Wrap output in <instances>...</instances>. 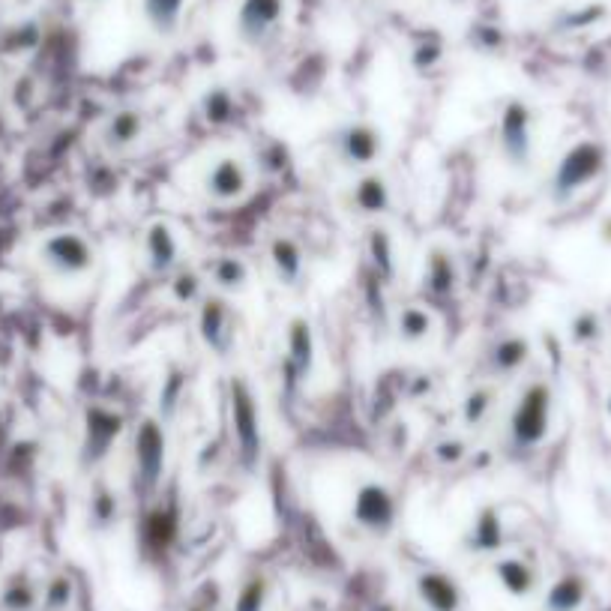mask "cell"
I'll list each match as a JSON object with an SVG mask.
<instances>
[{
  "label": "cell",
  "instance_id": "19",
  "mask_svg": "<svg viewBox=\"0 0 611 611\" xmlns=\"http://www.w3.org/2000/svg\"><path fill=\"white\" fill-rule=\"evenodd\" d=\"M495 579L510 597H531L537 591V570L522 558H501L495 561Z\"/></svg>",
  "mask_w": 611,
  "mask_h": 611
},
{
  "label": "cell",
  "instance_id": "35",
  "mask_svg": "<svg viewBox=\"0 0 611 611\" xmlns=\"http://www.w3.org/2000/svg\"><path fill=\"white\" fill-rule=\"evenodd\" d=\"M492 402H495V393L489 387H477L474 393H468L465 405H462V420L465 426H483V420L489 417L492 411Z\"/></svg>",
  "mask_w": 611,
  "mask_h": 611
},
{
  "label": "cell",
  "instance_id": "32",
  "mask_svg": "<svg viewBox=\"0 0 611 611\" xmlns=\"http://www.w3.org/2000/svg\"><path fill=\"white\" fill-rule=\"evenodd\" d=\"M183 0H144V15L159 33H171L180 21Z\"/></svg>",
  "mask_w": 611,
  "mask_h": 611
},
{
  "label": "cell",
  "instance_id": "3",
  "mask_svg": "<svg viewBox=\"0 0 611 611\" xmlns=\"http://www.w3.org/2000/svg\"><path fill=\"white\" fill-rule=\"evenodd\" d=\"M606 168V150L597 141H582L573 150L564 153V159L555 168L552 192L558 201L573 198L579 189H585L591 180H597Z\"/></svg>",
  "mask_w": 611,
  "mask_h": 611
},
{
  "label": "cell",
  "instance_id": "14",
  "mask_svg": "<svg viewBox=\"0 0 611 611\" xmlns=\"http://www.w3.org/2000/svg\"><path fill=\"white\" fill-rule=\"evenodd\" d=\"M282 9H285L282 0H243L240 15H237L240 36L246 42H252V45L264 42L276 30V24L282 18Z\"/></svg>",
  "mask_w": 611,
  "mask_h": 611
},
{
  "label": "cell",
  "instance_id": "15",
  "mask_svg": "<svg viewBox=\"0 0 611 611\" xmlns=\"http://www.w3.org/2000/svg\"><path fill=\"white\" fill-rule=\"evenodd\" d=\"M144 252L147 264L156 276H168L180 267V246L168 222H153L144 234Z\"/></svg>",
  "mask_w": 611,
  "mask_h": 611
},
{
  "label": "cell",
  "instance_id": "16",
  "mask_svg": "<svg viewBox=\"0 0 611 611\" xmlns=\"http://www.w3.org/2000/svg\"><path fill=\"white\" fill-rule=\"evenodd\" d=\"M423 288L429 291V297L435 300H447L456 294L459 288V270L450 252L444 249H432L426 258V270H423Z\"/></svg>",
  "mask_w": 611,
  "mask_h": 611
},
{
  "label": "cell",
  "instance_id": "37",
  "mask_svg": "<svg viewBox=\"0 0 611 611\" xmlns=\"http://www.w3.org/2000/svg\"><path fill=\"white\" fill-rule=\"evenodd\" d=\"M600 336V318L594 312H582L576 321H573V339L579 345H588Z\"/></svg>",
  "mask_w": 611,
  "mask_h": 611
},
{
  "label": "cell",
  "instance_id": "38",
  "mask_svg": "<svg viewBox=\"0 0 611 611\" xmlns=\"http://www.w3.org/2000/svg\"><path fill=\"white\" fill-rule=\"evenodd\" d=\"M435 459H438L441 465H456V462L465 459V444H462V441H441V444L435 447Z\"/></svg>",
  "mask_w": 611,
  "mask_h": 611
},
{
  "label": "cell",
  "instance_id": "28",
  "mask_svg": "<svg viewBox=\"0 0 611 611\" xmlns=\"http://www.w3.org/2000/svg\"><path fill=\"white\" fill-rule=\"evenodd\" d=\"M201 114L210 126H225L234 120L237 114V102L225 87H213L204 99H201Z\"/></svg>",
  "mask_w": 611,
  "mask_h": 611
},
{
  "label": "cell",
  "instance_id": "39",
  "mask_svg": "<svg viewBox=\"0 0 611 611\" xmlns=\"http://www.w3.org/2000/svg\"><path fill=\"white\" fill-rule=\"evenodd\" d=\"M186 611H213V606H207V603H204V600L198 597V600H195V603H192V606H189Z\"/></svg>",
  "mask_w": 611,
  "mask_h": 611
},
{
  "label": "cell",
  "instance_id": "22",
  "mask_svg": "<svg viewBox=\"0 0 611 611\" xmlns=\"http://www.w3.org/2000/svg\"><path fill=\"white\" fill-rule=\"evenodd\" d=\"M270 264H273L276 279L288 288L297 285L303 276V252L291 237H276L270 243Z\"/></svg>",
  "mask_w": 611,
  "mask_h": 611
},
{
  "label": "cell",
  "instance_id": "2",
  "mask_svg": "<svg viewBox=\"0 0 611 611\" xmlns=\"http://www.w3.org/2000/svg\"><path fill=\"white\" fill-rule=\"evenodd\" d=\"M228 414H231V432L237 441V456L243 471H255L261 462V414H258V402L249 390V384L243 378H234L228 384Z\"/></svg>",
  "mask_w": 611,
  "mask_h": 611
},
{
  "label": "cell",
  "instance_id": "12",
  "mask_svg": "<svg viewBox=\"0 0 611 611\" xmlns=\"http://www.w3.org/2000/svg\"><path fill=\"white\" fill-rule=\"evenodd\" d=\"M417 600L426 606V611H462L465 609V594L462 585L444 573V570H423L414 582Z\"/></svg>",
  "mask_w": 611,
  "mask_h": 611
},
{
  "label": "cell",
  "instance_id": "25",
  "mask_svg": "<svg viewBox=\"0 0 611 611\" xmlns=\"http://www.w3.org/2000/svg\"><path fill=\"white\" fill-rule=\"evenodd\" d=\"M117 516H120V504H117V495L108 489V486H96L93 495H90V504H87V519L96 531H108L117 525Z\"/></svg>",
  "mask_w": 611,
  "mask_h": 611
},
{
  "label": "cell",
  "instance_id": "6",
  "mask_svg": "<svg viewBox=\"0 0 611 611\" xmlns=\"http://www.w3.org/2000/svg\"><path fill=\"white\" fill-rule=\"evenodd\" d=\"M39 258L54 276L72 279V276H84L93 267V246L75 231H57L42 240Z\"/></svg>",
  "mask_w": 611,
  "mask_h": 611
},
{
  "label": "cell",
  "instance_id": "21",
  "mask_svg": "<svg viewBox=\"0 0 611 611\" xmlns=\"http://www.w3.org/2000/svg\"><path fill=\"white\" fill-rule=\"evenodd\" d=\"M42 591L30 579V573H12L0 588V609L3 611H36Z\"/></svg>",
  "mask_w": 611,
  "mask_h": 611
},
{
  "label": "cell",
  "instance_id": "13",
  "mask_svg": "<svg viewBox=\"0 0 611 611\" xmlns=\"http://www.w3.org/2000/svg\"><path fill=\"white\" fill-rule=\"evenodd\" d=\"M249 189V174L234 156H222L213 162V168L204 174V192L213 201H237Z\"/></svg>",
  "mask_w": 611,
  "mask_h": 611
},
{
  "label": "cell",
  "instance_id": "23",
  "mask_svg": "<svg viewBox=\"0 0 611 611\" xmlns=\"http://www.w3.org/2000/svg\"><path fill=\"white\" fill-rule=\"evenodd\" d=\"M585 600H588V582H585V576L567 573V576H561V579L549 588L543 606H546V611H579L585 606Z\"/></svg>",
  "mask_w": 611,
  "mask_h": 611
},
{
  "label": "cell",
  "instance_id": "33",
  "mask_svg": "<svg viewBox=\"0 0 611 611\" xmlns=\"http://www.w3.org/2000/svg\"><path fill=\"white\" fill-rule=\"evenodd\" d=\"M183 393H186V375L180 369H171L168 378L162 381V390H159V414L162 420H171L183 402Z\"/></svg>",
  "mask_w": 611,
  "mask_h": 611
},
{
  "label": "cell",
  "instance_id": "27",
  "mask_svg": "<svg viewBox=\"0 0 611 611\" xmlns=\"http://www.w3.org/2000/svg\"><path fill=\"white\" fill-rule=\"evenodd\" d=\"M75 603V582L66 573H57L45 582L42 588V600L39 609L42 611H69Z\"/></svg>",
  "mask_w": 611,
  "mask_h": 611
},
{
  "label": "cell",
  "instance_id": "7",
  "mask_svg": "<svg viewBox=\"0 0 611 611\" xmlns=\"http://www.w3.org/2000/svg\"><path fill=\"white\" fill-rule=\"evenodd\" d=\"M498 141L504 156L513 165H528L531 153H534V114L522 99H513L504 105L501 111V123H498Z\"/></svg>",
  "mask_w": 611,
  "mask_h": 611
},
{
  "label": "cell",
  "instance_id": "5",
  "mask_svg": "<svg viewBox=\"0 0 611 611\" xmlns=\"http://www.w3.org/2000/svg\"><path fill=\"white\" fill-rule=\"evenodd\" d=\"M135 489L150 498L165 474V429L156 420H144L135 432Z\"/></svg>",
  "mask_w": 611,
  "mask_h": 611
},
{
  "label": "cell",
  "instance_id": "11",
  "mask_svg": "<svg viewBox=\"0 0 611 611\" xmlns=\"http://www.w3.org/2000/svg\"><path fill=\"white\" fill-rule=\"evenodd\" d=\"M198 333H201V342L225 357L231 351V342H234V321H231V309L222 297H204L201 300V309H198Z\"/></svg>",
  "mask_w": 611,
  "mask_h": 611
},
{
  "label": "cell",
  "instance_id": "24",
  "mask_svg": "<svg viewBox=\"0 0 611 611\" xmlns=\"http://www.w3.org/2000/svg\"><path fill=\"white\" fill-rule=\"evenodd\" d=\"M354 204L360 213H369V216H378V213H387L390 204H393V195H390V186L381 174H366L357 180L354 192H351Z\"/></svg>",
  "mask_w": 611,
  "mask_h": 611
},
{
  "label": "cell",
  "instance_id": "9",
  "mask_svg": "<svg viewBox=\"0 0 611 611\" xmlns=\"http://www.w3.org/2000/svg\"><path fill=\"white\" fill-rule=\"evenodd\" d=\"M315 369V336L306 318H294L288 324V354H285V387L294 393L300 384L312 378Z\"/></svg>",
  "mask_w": 611,
  "mask_h": 611
},
{
  "label": "cell",
  "instance_id": "8",
  "mask_svg": "<svg viewBox=\"0 0 611 611\" xmlns=\"http://www.w3.org/2000/svg\"><path fill=\"white\" fill-rule=\"evenodd\" d=\"M120 432H123V417L120 414H114L108 408H99V405L87 408V414H84L81 462L84 465H99L111 453V447L120 438Z\"/></svg>",
  "mask_w": 611,
  "mask_h": 611
},
{
  "label": "cell",
  "instance_id": "18",
  "mask_svg": "<svg viewBox=\"0 0 611 611\" xmlns=\"http://www.w3.org/2000/svg\"><path fill=\"white\" fill-rule=\"evenodd\" d=\"M528 357H531V342H528V339H522V336H504V339H498V342L492 345V351H489V369H492V375H498V378H510V375H516V372L528 363Z\"/></svg>",
  "mask_w": 611,
  "mask_h": 611
},
{
  "label": "cell",
  "instance_id": "20",
  "mask_svg": "<svg viewBox=\"0 0 611 611\" xmlns=\"http://www.w3.org/2000/svg\"><path fill=\"white\" fill-rule=\"evenodd\" d=\"M141 132H144V117H141V111L123 108V111H117V114L105 123L102 141H105L108 150H126V147H132V144L141 138Z\"/></svg>",
  "mask_w": 611,
  "mask_h": 611
},
{
  "label": "cell",
  "instance_id": "26",
  "mask_svg": "<svg viewBox=\"0 0 611 611\" xmlns=\"http://www.w3.org/2000/svg\"><path fill=\"white\" fill-rule=\"evenodd\" d=\"M174 531H177V522H174V513L171 510H153L147 519H144V546L147 549H168L171 540H174Z\"/></svg>",
  "mask_w": 611,
  "mask_h": 611
},
{
  "label": "cell",
  "instance_id": "36",
  "mask_svg": "<svg viewBox=\"0 0 611 611\" xmlns=\"http://www.w3.org/2000/svg\"><path fill=\"white\" fill-rule=\"evenodd\" d=\"M201 291H204V282L201 276L192 270V267H177L174 279H171V294L177 303H195L201 300Z\"/></svg>",
  "mask_w": 611,
  "mask_h": 611
},
{
  "label": "cell",
  "instance_id": "31",
  "mask_svg": "<svg viewBox=\"0 0 611 611\" xmlns=\"http://www.w3.org/2000/svg\"><path fill=\"white\" fill-rule=\"evenodd\" d=\"M432 333V315L423 306H405L399 312V339L402 342H423Z\"/></svg>",
  "mask_w": 611,
  "mask_h": 611
},
{
  "label": "cell",
  "instance_id": "40",
  "mask_svg": "<svg viewBox=\"0 0 611 611\" xmlns=\"http://www.w3.org/2000/svg\"><path fill=\"white\" fill-rule=\"evenodd\" d=\"M609 414H611V399H609Z\"/></svg>",
  "mask_w": 611,
  "mask_h": 611
},
{
  "label": "cell",
  "instance_id": "1",
  "mask_svg": "<svg viewBox=\"0 0 611 611\" xmlns=\"http://www.w3.org/2000/svg\"><path fill=\"white\" fill-rule=\"evenodd\" d=\"M549 423H552V390L549 384L534 381L525 387L510 414V447L519 453L537 450L549 435Z\"/></svg>",
  "mask_w": 611,
  "mask_h": 611
},
{
  "label": "cell",
  "instance_id": "10",
  "mask_svg": "<svg viewBox=\"0 0 611 611\" xmlns=\"http://www.w3.org/2000/svg\"><path fill=\"white\" fill-rule=\"evenodd\" d=\"M333 147H336V156L345 165L369 168L381 156V132L375 126H369V123H351L342 132H336Z\"/></svg>",
  "mask_w": 611,
  "mask_h": 611
},
{
  "label": "cell",
  "instance_id": "34",
  "mask_svg": "<svg viewBox=\"0 0 611 611\" xmlns=\"http://www.w3.org/2000/svg\"><path fill=\"white\" fill-rule=\"evenodd\" d=\"M267 597H270L267 579H264V576H249V579L240 585V591H237L234 611H264Z\"/></svg>",
  "mask_w": 611,
  "mask_h": 611
},
{
  "label": "cell",
  "instance_id": "29",
  "mask_svg": "<svg viewBox=\"0 0 611 611\" xmlns=\"http://www.w3.org/2000/svg\"><path fill=\"white\" fill-rule=\"evenodd\" d=\"M213 282L225 291H243L249 282V267L237 255H219L213 261Z\"/></svg>",
  "mask_w": 611,
  "mask_h": 611
},
{
  "label": "cell",
  "instance_id": "4",
  "mask_svg": "<svg viewBox=\"0 0 611 611\" xmlns=\"http://www.w3.org/2000/svg\"><path fill=\"white\" fill-rule=\"evenodd\" d=\"M396 516H399V504L384 483L369 480L357 489L351 504V519L360 531L372 537H387L396 528Z\"/></svg>",
  "mask_w": 611,
  "mask_h": 611
},
{
  "label": "cell",
  "instance_id": "30",
  "mask_svg": "<svg viewBox=\"0 0 611 611\" xmlns=\"http://www.w3.org/2000/svg\"><path fill=\"white\" fill-rule=\"evenodd\" d=\"M369 258L375 264L378 279H393L396 273V258H393V240L384 228L369 231Z\"/></svg>",
  "mask_w": 611,
  "mask_h": 611
},
{
  "label": "cell",
  "instance_id": "17",
  "mask_svg": "<svg viewBox=\"0 0 611 611\" xmlns=\"http://www.w3.org/2000/svg\"><path fill=\"white\" fill-rule=\"evenodd\" d=\"M504 546V522L495 507H483L465 537V549L474 555H495Z\"/></svg>",
  "mask_w": 611,
  "mask_h": 611
}]
</instances>
